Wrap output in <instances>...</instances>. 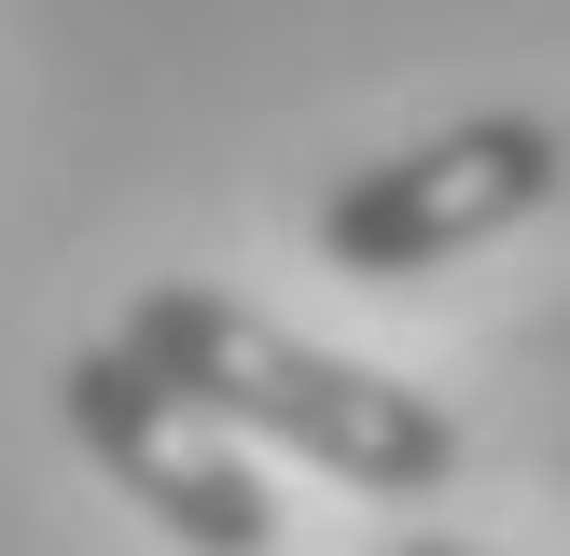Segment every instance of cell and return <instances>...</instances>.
Wrapping results in <instances>:
<instances>
[{"label": "cell", "instance_id": "6da1fadb", "mask_svg": "<svg viewBox=\"0 0 570 556\" xmlns=\"http://www.w3.org/2000/svg\"><path fill=\"white\" fill-rule=\"evenodd\" d=\"M126 348L154 361L195 417L293 445V459H321L334 487H362V500H432L445 473H460V417H445L432 389L306 348V334H278L265 306L209 292V278H154V292L126 306Z\"/></svg>", "mask_w": 570, "mask_h": 556}, {"label": "cell", "instance_id": "7a4b0ae2", "mask_svg": "<svg viewBox=\"0 0 570 556\" xmlns=\"http://www.w3.org/2000/svg\"><path fill=\"white\" fill-rule=\"evenodd\" d=\"M570 195V139L543 111H473V126H432L404 153L348 167L321 195V265L334 278H417L445 250H488L515 222H543Z\"/></svg>", "mask_w": 570, "mask_h": 556}, {"label": "cell", "instance_id": "3957f363", "mask_svg": "<svg viewBox=\"0 0 570 556\" xmlns=\"http://www.w3.org/2000/svg\"><path fill=\"white\" fill-rule=\"evenodd\" d=\"M56 404H70L83 459H98L181 556H278V500H265V473L237 459V431H223V417H195L181 389L126 348V334H111V348H70Z\"/></svg>", "mask_w": 570, "mask_h": 556}, {"label": "cell", "instance_id": "277c9868", "mask_svg": "<svg viewBox=\"0 0 570 556\" xmlns=\"http://www.w3.org/2000/svg\"><path fill=\"white\" fill-rule=\"evenodd\" d=\"M390 556H488V543H445V528H417V543H390Z\"/></svg>", "mask_w": 570, "mask_h": 556}]
</instances>
